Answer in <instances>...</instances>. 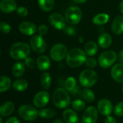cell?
<instances>
[{"instance_id": "1", "label": "cell", "mask_w": 123, "mask_h": 123, "mask_svg": "<svg viewBox=\"0 0 123 123\" xmlns=\"http://www.w3.org/2000/svg\"><path fill=\"white\" fill-rule=\"evenodd\" d=\"M86 52L81 49L75 48L70 50L66 55V63L72 68L79 67L86 62Z\"/></svg>"}, {"instance_id": "2", "label": "cell", "mask_w": 123, "mask_h": 123, "mask_svg": "<svg viewBox=\"0 0 123 123\" xmlns=\"http://www.w3.org/2000/svg\"><path fill=\"white\" fill-rule=\"evenodd\" d=\"M30 53V46L25 42L14 43L9 49L10 56L15 60H21L28 57Z\"/></svg>"}, {"instance_id": "3", "label": "cell", "mask_w": 123, "mask_h": 123, "mask_svg": "<svg viewBox=\"0 0 123 123\" xmlns=\"http://www.w3.org/2000/svg\"><path fill=\"white\" fill-rule=\"evenodd\" d=\"M53 102L56 107L59 109H63L69 106L71 103V99L65 89L59 88H57L53 93Z\"/></svg>"}, {"instance_id": "4", "label": "cell", "mask_w": 123, "mask_h": 123, "mask_svg": "<svg viewBox=\"0 0 123 123\" xmlns=\"http://www.w3.org/2000/svg\"><path fill=\"white\" fill-rule=\"evenodd\" d=\"M81 85L86 88H90L96 84L98 80V75L92 70L88 69L83 70L79 78Z\"/></svg>"}, {"instance_id": "5", "label": "cell", "mask_w": 123, "mask_h": 123, "mask_svg": "<svg viewBox=\"0 0 123 123\" xmlns=\"http://www.w3.org/2000/svg\"><path fill=\"white\" fill-rule=\"evenodd\" d=\"M82 17V12L80 8L78 7H69L66 13L65 18L66 22L71 25H76L78 24Z\"/></svg>"}, {"instance_id": "6", "label": "cell", "mask_w": 123, "mask_h": 123, "mask_svg": "<svg viewBox=\"0 0 123 123\" xmlns=\"http://www.w3.org/2000/svg\"><path fill=\"white\" fill-rule=\"evenodd\" d=\"M117 60V54L112 50L103 52L99 57V64L102 68H109Z\"/></svg>"}, {"instance_id": "7", "label": "cell", "mask_w": 123, "mask_h": 123, "mask_svg": "<svg viewBox=\"0 0 123 123\" xmlns=\"http://www.w3.org/2000/svg\"><path fill=\"white\" fill-rule=\"evenodd\" d=\"M19 115L26 121H33L39 115V112L30 105H22L19 109Z\"/></svg>"}, {"instance_id": "8", "label": "cell", "mask_w": 123, "mask_h": 123, "mask_svg": "<svg viewBox=\"0 0 123 123\" xmlns=\"http://www.w3.org/2000/svg\"><path fill=\"white\" fill-rule=\"evenodd\" d=\"M67 53V48L63 43L55 44L51 48L50 52L52 59L55 62L61 61L63 59L66 57Z\"/></svg>"}, {"instance_id": "9", "label": "cell", "mask_w": 123, "mask_h": 123, "mask_svg": "<svg viewBox=\"0 0 123 123\" xmlns=\"http://www.w3.org/2000/svg\"><path fill=\"white\" fill-rule=\"evenodd\" d=\"M30 47L37 54H42L45 52L47 48V44L40 35L33 36L30 39Z\"/></svg>"}, {"instance_id": "10", "label": "cell", "mask_w": 123, "mask_h": 123, "mask_svg": "<svg viewBox=\"0 0 123 123\" xmlns=\"http://www.w3.org/2000/svg\"><path fill=\"white\" fill-rule=\"evenodd\" d=\"M66 18H64L61 14L54 12L49 16V22L57 30H62L66 28Z\"/></svg>"}, {"instance_id": "11", "label": "cell", "mask_w": 123, "mask_h": 123, "mask_svg": "<svg viewBox=\"0 0 123 123\" xmlns=\"http://www.w3.org/2000/svg\"><path fill=\"white\" fill-rule=\"evenodd\" d=\"M50 100V95L47 91H40L33 98V104L37 108L45 107Z\"/></svg>"}, {"instance_id": "12", "label": "cell", "mask_w": 123, "mask_h": 123, "mask_svg": "<svg viewBox=\"0 0 123 123\" xmlns=\"http://www.w3.org/2000/svg\"><path fill=\"white\" fill-rule=\"evenodd\" d=\"M98 118V112L94 107H89L84 111L82 117L84 123H95Z\"/></svg>"}, {"instance_id": "13", "label": "cell", "mask_w": 123, "mask_h": 123, "mask_svg": "<svg viewBox=\"0 0 123 123\" xmlns=\"http://www.w3.org/2000/svg\"><path fill=\"white\" fill-rule=\"evenodd\" d=\"M113 107L110 101L107 99H103L98 103V111L100 114L105 116H109L112 112Z\"/></svg>"}, {"instance_id": "14", "label": "cell", "mask_w": 123, "mask_h": 123, "mask_svg": "<svg viewBox=\"0 0 123 123\" xmlns=\"http://www.w3.org/2000/svg\"><path fill=\"white\" fill-rule=\"evenodd\" d=\"M112 78L117 83H123V63L115 65L111 70Z\"/></svg>"}, {"instance_id": "15", "label": "cell", "mask_w": 123, "mask_h": 123, "mask_svg": "<svg viewBox=\"0 0 123 123\" xmlns=\"http://www.w3.org/2000/svg\"><path fill=\"white\" fill-rule=\"evenodd\" d=\"M19 30L25 35L31 36L36 32V26L31 22L25 21L19 25Z\"/></svg>"}, {"instance_id": "16", "label": "cell", "mask_w": 123, "mask_h": 123, "mask_svg": "<svg viewBox=\"0 0 123 123\" xmlns=\"http://www.w3.org/2000/svg\"><path fill=\"white\" fill-rule=\"evenodd\" d=\"M17 9V3L14 0H1L0 3V9L4 13H10Z\"/></svg>"}, {"instance_id": "17", "label": "cell", "mask_w": 123, "mask_h": 123, "mask_svg": "<svg viewBox=\"0 0 123 123\" xmlns=\"http://www.w3.org/2000/svg\"><path fill=\"white\" fill-rule=\"evenodd\" d=\"M63 117L66 123H77L79 120L77 113L71 109H67L63 112Z\"/></svg>"}, {"instance_id": "18", "label": "cell", "mask_w": 123, "mask_h": 123, "mask_svg": "<svg viewBox=\"0 0 123 123\" xmlns=\"http://www.w3.org/2000/svg\"><path fill=\"white\" fill-rule=\"evenodd\" d=\"M36 65H37V68L40 70L44 71V70H48L50 67L51 62H50V59L47 56L41 55L37 58Z\"/></svg>"}, {"instance_id": "19", "label": "cell", "mask_w": 123, "mask_h": 123, "mask_svg": "<svg viewBox=\"0 0 123 123\" xmlns=\"http://www.w3.org/2000/svg\"><path fill=\"white\" fill-rule=\"evenodd\" d=\"M112 30L115 34L119 35L123 33V16H117L112 24Z\"/></svg>"}, {"instance_id": "20", "label": "cell", "mask_w": 123, "mask_h": 123, "mask_svg": "<svg viewBox=\"0 0 123 123\" xmlns=\"http://www.w3.org/2000/svg\"><path fill=\"white\" fill-rule=\"evenodd\" d=\"M112 39L111 36L106 33H102L98 38L99 46L102 49H107L110 47L112 44Z\"/></svg>"}, {"instance_id": "21", "label": "cell", "mask_w": 123, "mask_h": 123, "mask_svg": "<svg viewBox=\"0 0 123 123\" xmlns=\"http://www.w3.org/2000/svg\"><path fill=\"white\" fill-rule=\"evenodd\" d=\"M14 110V105L11 101L4 102L0 108V114L2 117L9 116Z\"/></svg>"}, {"instance_id": "22", "label": "cell", "mask_w": 123, "mask_h": 123, "mask_svg": "<svg viewBox=\"0 0 123 123\" xmlns=\"http://www.w3.org/2000/svg\"><path fill=\"white\" fill-rule=\"evenodd\" d=\"M25 70V65L22 62H16L13 65L12 69V73L14 77L19 78L24 74Z\"/></svg>"}, {"instance_id": "23", "label": "cell", "mask_w": 123, "mask_h": 123, "mask_svg": "<svg viewBox=\"0 0 123 123\" xmlns=\"http://www.w3.org/2000/svg\"><path fill=\"white\" fill-rule=\"evenodd\" d=\"M84 51L89 56H94L98 51V46L94 41H89L85 44Z\"/></svg>"}, {"instance_id": "24", "label": "cell", "mask_w": 123, "mask_h": 123, "mask_svg": "<svg viewBox=\"0 0 123 123\" xmlns=\"http://www.w3.org/2000/svg\"><path fill=\"white\" fill-rule=\"evenodd\" d=\"M109 19H110L109 14L106 13H99L94 17L93 22L95 25H102L106 24L109 21Z\"/></svg>"}, {"instance_id": "25", "label": "cell", "mask_w": 123, "mask_h": 123, "mask_svg": "<svg viewBox=\"0 0 123 123\" xmlns=\"http://www.w3.org/2000/svg\"><path fill=\"white\" fill-rule=\"evenodd\" d=\"M13 88L17 91H25L28 87V83L25 79H17L13 83Z\"/></svg>"}, {"instance_id": "26", "label": "cell", "mask_w": 123, "mask_h": 123, "mask_svg": "<svg viewBox=\"0 0 123 123\" xmlns=\"http://www.w3.org/2000/svg\"><path fill=\"white\" fill-rule=\"evenodd\" d=\"M40 8L44 12H50L54 7V0H38Z\"/></svg>"}, {"instance_id": "27", "label": "cell", "mask_w": 123, "mask_h": 123, "mask_svg": "<svg viewBox=\"0 0 123 123\" xmlns=\"http://www.w3.org/2000/svg\"><path fill=\"white\" fill-rule=\"evenodd\" d=\"M51 76L48 72H43L40 76V84L44 89H48L51 85Z\"/></svg>"}, {"instance_id": "28", "label": "cell", "mask_w": 123, "mask_h": 123, "mask_svg": "<svg viewBox=\"0 0 123 123\" xmlns=\"http://www.w3.org/2000/svg\"><path fill=\"white\" fill-rule=\"evenodd\" d=\"M11 80L9 78L2 75L0 78V92L3 93L6 91L11 87Z\"/></svg>"}, {"instance_id": "29", "label": "cell", "mask_w": 123, "mask_h": 123, "mask_svg": "<svg viewBox=\"0 0 123 123\" xmlns=\"http://www.w3.org/2000/svg\"><path fill=\"white\" fill-rule=\"evenodd\" d=\"M76 79L73 77H69L66 79L65 82V88L68 91H73L76 88Z\"/></svg>"}, {"instance_id": "30", "label": "cell", "mask_w": 123, "mask_h": 123, "mask_svg": "<svg viewBox=\"0 0 123 123\" xmlns=\"http://www.w3.org/2000/svg\"><path fill=\"white\" fill-rule=\"evenodd\" d=\"M82 96H83L84 99L89 103L94 101L95 99V95H94V92L88 88H86L83 91Z\"/></svg>"}, {"instance_id": "31", "label": "cell", "mask_w": 123, "mask_h": 123, "mask_svg": "<svg viewBox=\"0 0 123 123\" xmlns=\"http://www.w3.org/2000/svg\"><path fill=\"white\" fill-rule=\"evenodd\" d=\"M55 115V112L51 109H42L39 111V116L42 118H51Z\"/></svg>"}, {"instance_id": "32", "label": "cell", "mask_w": 123, "mask_h": 123, "mask_svg": "<svg viewBox=\"0 0 123 123\" xmlns=\"http://www.w3.org/2000/svg\"><path fill=\"white\" fill-rule=\"evenodd\" d=\"M72 107L76 111H81L85 107V103L81 99H76L72 102Z\"/></svg>"}, {"instance_id": "33", "label": "cell", "mask_w": 123, "mask_h": 123, "mask_svg": "<svg viewBox=\"0 0 123 123\" xmlns=\"http://www.w3.org/2000/svg\"><path fill=\"white\" fill-rule=\"evenodd\" d=\"M115 114L118 117H123V101L118 103L114 110Z\"/></svg>"}, {"instance_id": "34", "label": "cell", "mask_w": 123, "mask_h": 123, "mask_svg": "<svg viewBox=\"0 0 123 123\" xmlns=\"http://www.w3.org/2000/svg\"><path fill=\"white\" fill-rule=\"evenodd\" d=\"M16 11H17V14L19 16L22 17H25L28 14V10H27V9L25 8V7H22V6L19 7L17 9Z\"/></svg>"}, {"instance_id": "35", "label": "cell", "mask_w": 123, "mask_h": 123, "mask_svg": "<svg viewBox=\"0 0 123 123\" xmlns=\"http://www.w3.org/2000/svg\"><path fill=\"white\" fill-rule=\"evenodd\" d=\"M1 31L4 33H9L11 31V26L6 22H1L0 23Z\"/></svg>"}, {"instance_id": "36", "label": "cell", "mask_w": 123, "mask_h": 123, "mask_svg": "<svg viewBox=\"0 0 123 123\" xmlns=\"http://www.w3.org/2000/svg\"><path fill=\"white\" fill-rule=\"evenodd\" d=\"M25 63L26 66L30 69H33L35 67V62L32 57H26L25 59Z\"/></svg>"}, {"instance_id": "37", "label": "cell", "mask_w": 123, "mask_h": 123, "mask_svg": "<svg viewBox=\"0 0 123 123\" xmlns=\"http://www.w3.org/2000/svg\"><path fill=\"white\" fill-rule=\"evenodd\" d=\"M86 65L89 68H94L97 66V60L94 58H86L85 62Z\"/></svg>"}, {"instance_id": "38", "label": "cell", "mask_w": 123, "mask_h": 123, "mask_svg": "<svg viewBox=\"0 0 123 123\" xmlns=\"http://www.w3.org/2000/svg\"><path fill=\"white\" fill-rule=\"evenodd\" d=\"M48 31V28L45 25H41L38 27V33L40 36H45Z\"/></svg>"}, {"instance_id": "39", "label": "cell", "mask_w": 123, "mask_h": 123, "mask_svg": "<svg viewBox=\"0 0 123 123\" xmlns=\"http://www.w3.org/2000/svg\"><path fill=\"white\" fill-rule=\"evenodd\" d=\"M63 30H64L65 33L68 36H73V35H74L76 33L75 29L74 28H72V27H66Z\"/></svg>"}, {"instance_id": "40", "label": "cell", "mask_w": 123, "mask_h": 123, "mask_svg": "<svg viewBox=\"0 0 123 123\" xmlns=\"http://www.w3.org/2000/svg\"><path fill=\"white\" fill-rule=\"evenodd\" d=\"M105 123H117V121L113 117L109 115L105 119Z\"/></svg>"}, {"instance_id": "41", "label": "cell", "mask_w": 123, "mask_h": 123, "mask_svg": "<svg viewBox=\"0 0 123 123\" xmlns=\"http://www.w3.org/2000/svg\"><path fill=\"white\" fill-rule=\"evenodd\" d=\"M6 123H20V122L19 121V120L14 117H10L6 121Z\"/></svg>"}, {"instance_id": "42", "label": "cell", "mask_w": 123, "mask_h": 123, "mask_svg": "<svg viewBox=\"0 0 123 123\" xmlns=\"http://www.w3.org/2000/svg\"><path fill=\"white\" fill-rule=\"evenodd\" d=\"M117 58H118V60L121 63H123V49L120 51V52L118 54V56H117Z\"/></svg>"}, {"instance_id": "43", "label": "cell", "mask_w": 123, "mask_h": 123, "mask_svg": "<svg viewBox=\"0 0 123 123\" xmlns=\"http://www.w3.org/2000/svg\"><path fill=\"white\" fill-rule=\"evenodd\" d=\"M72 1H74V2L77 4H83V3H85L87 0H72Z\"/></svg>"}, {"instance_id": "44", "label": "cell", "mask_w": 123, "mask_h": 123, "mask_svg": "<svg viewBox=\"0 0 123 123\" xmlns=\"http://www.w3.org/2000/svg\"><path fill=\"white\" fill-rule=\"evenodd\" d=\"M119 8H120V12H122V14H123V1H122L120 2V5H119Z\"/></svg>"}, {"instance_id": "45", "label": "cell", "mask_w": 123, "mask_h": 123, "mask_svg": "<svg viewBox=\"0 0 123 123\" xmlns=\"http://www.w3.org/2000/svg\"><path fill=\"white\" fill-rule=\"evenodd\" d=\"M63 123V121H62V120H55V121H54V123Z\"/></svg>"}, {"instance_id": "46", "label": "cell", "mask_w": 123, "mask_h": 123, "mask_svg": "<svg viewBox=\"0 0 123 123\" xmlns=\"http://www.w3.org/2000/svg\"></svg>"}]
</instances>
